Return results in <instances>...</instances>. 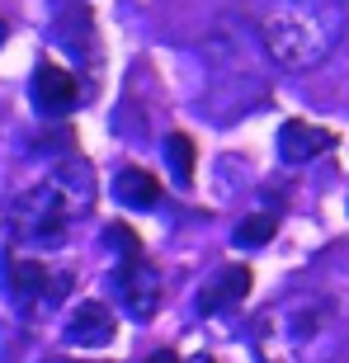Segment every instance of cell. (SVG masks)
I'll use <instances>...</instances> for the list:
<instances>
[{"label":"cell","mask_w":349,"mask_h":363,"mask_svg":"<svg viewBox=\"0 0 349 363\" xmlns=\"http://www.w3.org/2000/svg\"><path fill=\"white\" fill-rule=\"evenodd\" d=\"M340 311L326 293H288L269 302L255 321L260 363H336L340 354Z\"/></svg>","instance_id":"6da1fadb"},{"label":"cell","mask_w":349,"mask_h":363,"mask_svg":"<svg viewBox=\"0 0 349 363\" xmlns=\"http://www.w3.org/2000/svg\"><path fill=\"white\" fill-rule=\"evenodd\" d=\"M255 33L279 71H316L345 38V10L336 0H265Z\"/></svg>","instance_id":"7a4b0ae2"},{"label":"cell","mask_w":349,"mask_h":363,"mask_svg":"<svg viewBox=\"0 0 349 363\" xmlns=\"http://www.w3.org/2000/svg\"><path fill=\"white\" fill-rule=\"evenodd\" d=\"M90 203H94V170L85 161H62L14 203V236L38 255L62 250L71 227L90 213Z\"/></svg>","instance_id":"3957f363"},{"label":"cell","mask_w":349,"mask_h":363,"mask_svg":"<svg viewBox=\"0 0 349 363\" xmlns=\"http://www.w3.org/2000/svg\"><path fill=\"white\" fill-rule=\"evenodd\" d=\"M118 307L133 316V321H151L156 316V307H161L165 297V279L161 269L151 264V259H128V264H118Z\"/></svg>","instance_id":"277c9868"},{"label":"cell","mask_w":349,"mask_h":363,"mask_svg":"<svg viewBox=\"0 0 349 363\" xmlns=\"http://www.w3.org/2000/svg\"><path fill=\"white\" fill-rule=\"evenodd\" d=\"M67 288H71V274H62V269H48L43 259H10V293H14V302L24 311H33V307H52L57 297H67Z\"/></svg>","instance_id":"5b68a950"},{"label":"cell","mask_w":349,"mask_h":363,"mask_svg":"<svg viewBox=\"0 0 349 363\" xmlns=\"http://www.w3.org/2000/svg\"><path fill=\"white\" fill-rule=\"evenodd\" d=\"M76 104H81V81L57 62H38V71H33V108L43 118H67V113H76Z\"/></svg>","instance_id":"8992f818"},{"label":"cell","mask_w":349,"mask_h":363,"mask_svg":"<svg viewBox=\"0 0 349 363\" xmlns=\"http://www.w3.org/2000/svg\"><path fill=\"white\" fill-rule=\"evenodd\" d=\"M245 293H250V269H245V264H222V269H213L203 279L199 311L203 316H222V311H231Z\"/></svg>","instance_id":"52a82bcc"},{"label":"cell","mask_w":349,"mask_h":363,"mask_svg":"<svg viewBox=\"0 0 349 363\" xmlns=\"http://www.w3.org/2000/svg\"><path fill=\"white\" fill-rule=\"evenodd\" d=\"M113 330H118V321H113V311L104 302H81V307L71 311L62 340H67L71 350H104L109 340H113Z\"/></svg>","instance_id":"ba28073f"},{"label":"cell","mask_w":349,"mask_h":363,"mask_svg":"<svg viewBox=\"0 0 349 363\" xmlns=\"http://www.w3.org/2000/svg\"><path fill=\"white\" fill-rule=\"evenodd\" d=\"M331 147H336V137L326 133V128H316V123L293 118V123L279 128V156L288 165H307V161H316V156L331 151Z\"/></svg>","instance_id":"9c48e42d"},{"label":"cell","mask_w":349,"mask_h":363,"mask_svg":"<svg viewBox=\"0 0 349 363\" xmlns=\"http://www.w3.org/2000/svg\"><path fill=\"white\" fill-rule=\"evenodd\" d=\"M113 194H118V203L133 208V213H147V208L161 203V184H156V175L142 170V165H123L118 179H113Z\"/></svg>","instance_id":"30bf717a"},{"label":"cell","mask_w":349,"mask_h":363,"mask_svg":"<svg viewBox=\"0 0 349 363\" xmlns=\"http://www.w3.org/2000/svg\"><path fill=\"white\" fill-rule=\"evenodd\" d=\"M165 161H170V175L179 179V184H189V179H194V161H199V151H194V137L170 133V137H165Z\"/></svg>","instance_id":"8fae6325"},{"label":"cell","mask_w":349,"mask_h":363,"mask_svg":"<svg viewBox=\"0 0 349 363\" xmlns=\"http://www.w3.org/2000/svg\"><path fill=\"white\" fill-rule=\"evenodd\" d=\"M274 231H279V217L255 213V217H245L241 227H236V245H241V250H260V245L274 241Z\"/></svg>","instance_id":"7c38bea8"},{"label":"cell","mask_w":349,"mask_h":363,"mask_svg":"<svg viewBox=\"0 0 349 363\" xmlns=\"http://www.w3.org/2000/svg\"><path fill=\"white\" fill-rule=\"evenodd\" d=\"M104 241H109V250H118V255H123V264L142 255V250H137V236H133L128 227H109V231H104Z\"/></svg>","instance_id":"4fadbf2b"},{"label":"cell","mask_w":349,"mask_h":363,"mask_svg":"<svg viewBox=\"0 0 349 363\" xmlns=\"http://www.w3.org/2000/svg\"><path fill=\"white\" fill-rule=\"evenodd\" d=\"M142 363H179V359H174L170 350H156V354H147V359H142Z\"/></svg>","instance_id":"5bb4252c"},{"label":"cell","mask_w":349,"mask_h":363,"mask_svg":"<svg viewBox=\"0 0 349 363\" xmlns=\"http://www.w3.org/2000/svg\"><path fill=\"white\" fill-rule=\"evenodd\" d=\"M43 363H67V359H43Z\"/></svg>","instance_id":"9a60e30c"},{"label":"cell","mask_w":349,"mask_h":363,"mask_svg":"<svg viewBox=\"0 0 349 363\" xmlns=\"http://www.w3.org/2000/svg\"><path fill=\"white\" fill-rule=\"evenodd\" d=\"M345 33H349V10H345Z\"/></svg>","instance_id":"2e32d148"},{"label":"cell","mask_w":349,"mask_h":363,"mask_svg":"<svg viewBox=\"0 0 349 363\" xmlns=\"http://www.w3.org/2000/svg\"><path fill=\"white\" fill-rule=\"evenodd\" d=\"M336 5H340V0H336Z\"/></svg>","instance_id":"e0dca14e"}]
</instances>
